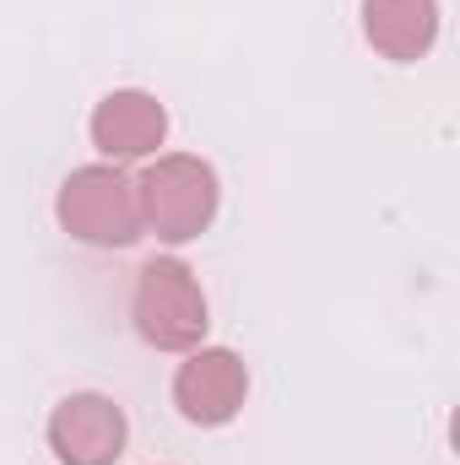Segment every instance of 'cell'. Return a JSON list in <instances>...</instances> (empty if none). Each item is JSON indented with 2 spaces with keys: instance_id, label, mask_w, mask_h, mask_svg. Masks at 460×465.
I'll return each instance as SVG.
<instances>
[{
  "instance_id": "obj_3",
  "label": "cell",
  "mask_w": 460,
  "mask_h": 465,
  "mask_svg": "<svg viewBox=\"0 0 460 465\" xmlns=\"http://www.w3.org/2000/svg\"><path fill=\"white\" fill-rule=\"evenodd\" d=\"M60 228L93 249H125L141 238V201L135 179L119 163H87L60 184Z\"/></svg>"
},
{
  "instance_id": "obj_6",
  "label": "cell",
  "mask_w": 460,
  "mask_h": 465,
  "mask_svg": "<svg viewBox=\"0 0 460 465\" xmlns=\"http://www.w3.org/2000/svg\"><path fill=\"white\" fill-rule=\"evenodd\" d=\"M163 135H168V114L141 87H119V93H109L93 109V146L109 163H141V157H152L163 146Z\"/></svg>"
},
{
  "instance_id": "obj_4",
  "label": "cell",
  "mask_w": 460,
  "mask_h": 465,
  "mask_svg": "<svg viewBox=\"0 0 460 465\" xmlns=\"http://www.w3.org/2000/svg\"><path fill=\"white\" fill-rule=\"evenodd\" d=\"M244 395H249V368L228 347H195L174 373V406L195 428L233 422L244 411Z\"/></svg>"
},
{
  "instance_id": "obj_7",
  "label": "cell",
  "mask_w": 460,
  "mask_h": 465,
  "mask_svg": "<svg viewBox=\"0 0 460 465\" xmlns=\"http://www.w3.org/2000/svg\"><path fill=\"white\" fill-rule=\"evenodd\" d=\"M363 33L385 60L412 65L439 38V0H363Z\"/></svg>"
},
{
  "instance_id": "obj_2",
  "label": "cell",
  "mask_w": 460,
  "mask_h": 465,
  "mask_svg": "<svg viewBox=\"0 0 460 465\" xmlns=\"http://www.w3.org/2000/svg\"><path fill=\"white\" fill-rule=\"evenodd\" d=\"M130 320H135L141 341L157 351H195L206 325H212L195 271L185 260H174V254H157V260L141 265L135 298H130Z\"/></svg>"
},
{
  "instance_id": "obj_5",
  "label": "cell",
  "mask_w": 460,
  "mask_h": 465,
  "mask_svg": "<svg viewBox=\"0 0 460 465\" xmlns=\"http://www.w3.org/2000/svg\"><path fill=\"white\" fill-rule=\"evenodd\" d=\"M130 422L109 395H65L49 417V450L60 465H115L125 455Z\"/></svg>"
},
{
  "instance_id": "obj_1",
  "label": "cell",
  "mask_w": 460,
  "mask_h": 465,
  "mask_svg": "<svg viewBox=\"0 0 460 465\" xmlns=\"http://www.w3.org/2000/svg\"><path fill=\"white\" fill-rule=\"evenodd\" d=\"M135 201H141V232H157L163 243H190L217 217L223 201L217 168L190 152H168L135 179Z\"/></svg>"
}]
</instances>
